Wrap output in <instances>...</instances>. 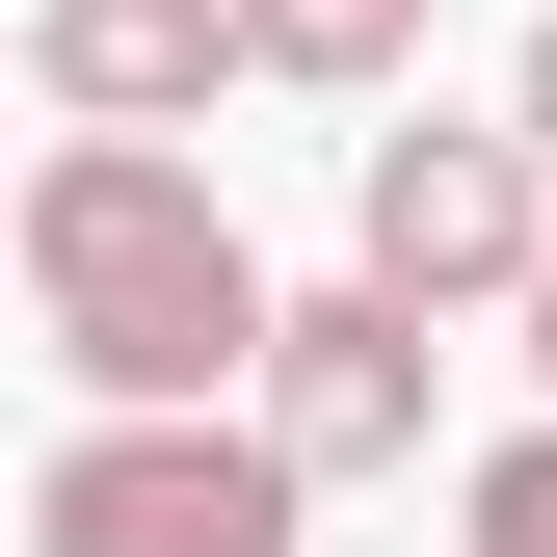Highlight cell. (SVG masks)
<instances>
[{
	"mask_svg": "<svg viewBox=\"0 0 557 557\" xmlns=\"http://www.w3.org/2000/svg\"><path fill=\"white\" fill-rule=\"evenodd\" d=\"M0 265H27V345H53L81 425H186L265 345V239H239V186L186 160V133H53V160L0 186Z\"/></svg>",
	"mask_w": 557,
	"mask_h": 557,
	"instance_id": "1",
	"label": "cell"
},
{
	"mask_svg": "<svg viewBox=\"0 0 557 557\" xmlns=\"http://www.w3.org/2000/svg\"><path fill=\"white\" fill-rule=\"evenodd\" d=\"M293 451L239 425V398H186V425H53L27 451V557H293Z\"/></svg>",
	"mask_w": 557,
	"mask_h": 557,
	"instance_id": "2",
	"label": "cell"
},
{
	"mask_svg": "<svg viewBox=\"0 0 557 557\" xmlns=\"http://www.w3.org/2000/svg\"><path fill=\"white\" fill-rule=\"evenodd\" d=\"M531 239H557V186L505 160V107H398V133H345V293H398V319H505L531 293Z\"/></svg>",
	"mask_w": 557,
	"mask_h": 557,
	"instance_id": "3",
	"label": "cell"
},
{
	"mask_svg": "<svg viewBox=\"0 0 557 557\" xmlns=\"http://www.w3.org/2000/svg\"><path fill=\"white\" fill-rule=\"evenodd\" d=\"M425 372H451V345L398 319V293H265L239 425L293 451V505H345V478H398V451H425Z\"/></svg>",
	"mask_w": 557,
	"mask_h": 557,
	"instance_id": "4",
	"label": "cell"
},
{
	"mask_svg": "<svg viewBox=\"0 0 557 557\" xmlns=\"http://www.w3.org/2000/svg\"><path fill=\"white\" fill-rule=\"evenodd\" d=\"M213 81H239L213 0H27V107L53 133H213Z\"/></svg>",
	"mask_w": 557,
	"mask_h": 557,
	"instance_id": "5",
	"label": "cell"
},
{
	"mask_svg": "<svg viewBox=\"0 0 557 557\" xmlns=\"http://www.w3.org/2000/svg\"><path fill=\"white\" fill-rule=\"evenodd\" d=\"M213 27H239V81H319V107L425 81V0H213Z\"/></svg>",
	"mask_w": 557,
	"mask_h": 557,
	"instance_id": "6",
	"label": "cell"
},
{
	"mask_svg": "<svg viewBox=\"0 0 557 557\" xmlns=\"http://www.w3.org/2000/svg\"><path fill=\"white\" fill-rule=\"evenodd\" d=\"M451 557H557V398H531L505 451H451Z\"/></svg>",
	"mask_w": 557,
	"mask_h": 557,
	"instance_id": "7",
	"label": "cell"
},
{
	"mask_svg": "<svg viewBox=\"0 0 557 557\" xmlns=\"http://www.w3.org/2000/svg\"><path fill=\"white\" fill-rule=\"evenodd\" d=\"M505 160H531V186H557V27H531V53H505Z\"/></svg>",
	"mask_w": 557,
	"mask_h": 557,
	"instance_id": "8",
	"label": "cell"
},
{
	"mask_svg": "<svg viewBox=\"0 0 557 557\" xmlns=\"http://www.w3.org/2000/svg\"><path fill=\"white\" fill-rule=\"evenodd\" d=\"M505 319H531V372H557V239H531V293H505Z\"/></svg>",
	"mask_w": 557,
	"mask_h": 557,
	"instance_id": "9",
	"label": "cell"
},
{
	"mask_svg": "<svg viewBox=\"0 0 557 557\" xmlns=\"http://www.w3.org/2000/svg\"><path fill=\"white\" fill-rule=\"evenodd\" d=\"M0 186H27V160H0Z\"/></svg>",
	"mask_w": 557,
	"mask_h": 557,
	"instance_id": "10",
	"label": "cell"
}]
</instances>
